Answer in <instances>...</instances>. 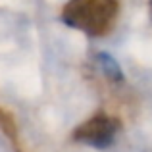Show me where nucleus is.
Here are the masks:
<instances>
[{"instance_id": "1", "label": "nucleus", "mask_w": 152, "mask_h": 152, "mask_svg": "<svg viewBox=\"0 0 152 152\" xmlns=\"http://www.w3.org/2000/svg\"><path fill=\"white\" fill-rule=\"evenodd\" d=\"M119 15V0H67L62 21L89 37H104Z\"/></svg>"}, {"instance_id": "2", "label": "nucleus", "mask_w": 152, "mask_h": 152, "mask_svg": "<svg viewBox=\"0 0 152 152\" xmlns=\"http://www.w3.org/2000/svg\"><path fill=\"white\" fill-rule=\"evenodd\" d=\"M119 129H121V123L118 118L100 112V114H94L93 118L85 119L73 131V141L93 146V148H108L115 141Z\"/></svg>"}, {"instance_id": "3", "label": "nucleus", "mask_w": 152, "mask_h": 152, "mask_svg": "<svg viewBox=\"0 0 152 152\" xmlns=\"http://www.w3.org/2000/svg\"><path fill=\"white\" fill-rule=\"evenodd\" d=\"M148 10H150V18H152V0L148 2Z\"/></svg>"}]
</instances>
